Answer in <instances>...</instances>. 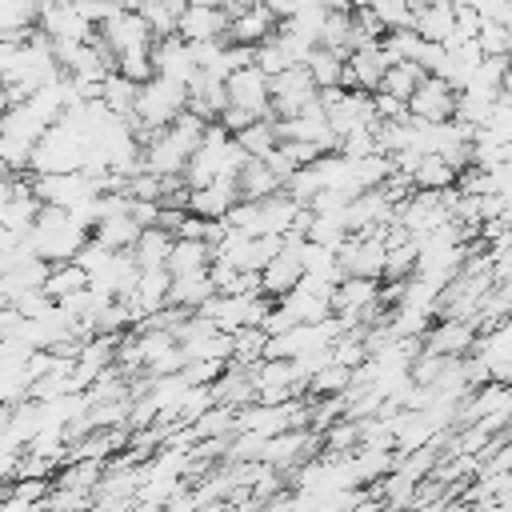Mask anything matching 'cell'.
Masks as SVG:
<instances>
[{
    "instance_id": "cell-34",
    "label": "cell",
    "mask_w": 512,
    "mask_h": 512,
    "mask_svg": "<svg viewBox=\"0 0 512 512\" xmlns=\"http://www.w3.org/2000/svg\"><path fill=\"white\" fill-rule=\"evenodd\" d=\"M16 180H20V176H4V180H0V216H4V208H8V200L16 196Z\"/></svg>"
},
{
    "instance_id": "cell-32",
    "label": "cell",
    "mask_w": 512,
    "mask_h": 512,
    "mask_svg": "<svg viewBox=\"0 0 512 512\" xmlns=\"http://www.w3.org/2000/svg\"><path fill=\"white\" fill-rule=\"evenodd\" d=\"M112 256H116V252H108L104 244H96V240H88V244L80 248V256H76V264H80V268L88 272V280H96V276H100V272H104V268L112 264Z\"/></svg>"
},
{
    "instance_id": "cell-33",
    "label": "cell",
    "mask_w": 512,
    "mask_h": 512,
    "mask_svg": "<svg viewBox=\"0 0 512 512\" xmlns=\"http://www.w3.org/2000/svg\"><path fill=\"white\" fill-rule=\"evenodd\" d=\"M208 224H212V220H200V216H184V224H180L176 240H204V244H208Z\"/></svg>"
},
{
    "instance_id": "cell-29",
    "label": "cell",
    "mask_w": 512,
    "mask_h": 512,
    "mask_svg": "<svg viewBox=\"0 0 512 512\" xmlns=\"http://www.w3.org/2000/svg\"><path fill=\"white\" fill-rule=\"evenodd\" d=\"M284 192H288V196H292V200H296L300 208H308V204H312V200H316V196L324 192V184H320V172H316V164H312V168H296V172H292V180L284 184Z\"/></svg>"
},
{
    "instance_id": "cell-14",
    "label": "cell",
    "mask_w": 512,
    "mask_h": 512,
    "mask_svg": "<svg viewBox=\"0 0 512 512\" xmlns=\"http://www.w3.org/2000/svg\"><path fill=\"white\" fill-rule=\"evenodd\" d=\"M416 32L428 44H448L456 36V12H452V4H416Z\"/></svg>"
},
{
    "instance_id": "cell-2",
    "label": "cell",
    "mask_w": 512,
    "mask_h": 512,
    "mask_svg": "<svg viewBox=\"0 0 512 512\" xmlns=\"http://www.w3.org/2000/svg\"><path fill=\"white\" fill-rule=\"evenodd\" d=\"M408 116L416 124H452L456 116V88L440 76H424V84L416 88V96L408 100Z\"/></svg>"
},
{
    "instance_id": "cell-1",
    "label": "cell",
    "mask_w": 512,
    "mask_h": 512,
    "mask_svg": "<svg viewBox=\"0 0 512 512\" xmlns=\"http://www.w3.org/2000/svg\"><path fill=\"white\" fill-rule=\"evenodd\" d=\"M268 92H272V120H292V116H300L308 104L320 100V92H316V84H312V76H308L304 64H296V68L272 76V80H268Z\"/></svg>"
},
{
    "instance_id": "cell-3",
    "label": "cell",
    "mask_w": 512,
    "mask_h": 512,
    "mask_svg": "<svg viewBox=\"0 0 512 512\" xmlns=\"http://www.w3.org/2000/svg\"><path fill=\"white\" fill-rule=\"evenodd\" d=\"M104 44H108V52L120 60V56H128V52H148L156 40H152V32H148V24L140 20V12L136 8H120L108 24H100V32H96Z\"/></svg>"
},
{
    "instance_id": "cell-21",
    "label": "cell",
    "mask_w": 512,
    "mask_h": 512,
    "mask_svg": "<svg viewBox=\"0 0 512 512\" xmlns=\"http://www.w3.org/2000/svg\"><path fill=\"white\" fill-rule=\"evenodd\" d=\"M296 212H300V204H296L288 192H276V196L260 200L264 236H288V232H292V224H296Z\"/></svg>"
},
{
    "instance_id": "cell-17",
    "label": "cell",
    "mask_w": 512,
    "mask_h": 512,
    "mask_svg": "<svg viewBox=\"0 0 512 512\" xmlns=\"http://www.w3.org/2000/svg\"><path fill=\"white\" fill-rule=\"evenodd\" d=\"M216 260V252L204 244V240H176L172 244V256H168V276H196V272H208Z\"/></svg>"
},
{
    "instance_id": "cell-20",
    "label": "cell",
    "mask_w": 512,
    "mask_h": 512,
    "mask_svg": "<svg viewBox=\"0 0 512 512\" xmlns=\"http://www.w3.org/2000/svg\"><path fill=\"white\" fill-rule=\"evenodd\" d=\"M136 96H140V84L124 80L120 72L104 76V92H100V104H104L112 116H120V120H132V112H136Z\"/></svg>"
},
{
    "instance_id": "cell-16",
    "label": "cell",
    "mask_w": 512,
    "mask_h": 512,
    "mask_svg": "<svg viewBox=\"0 0 512 512\" xmlns=\"http://www.w3.org/2000/svg\"><path fill=\"white\" fill-rule=\"evenodd\" d=\"M456 180H460V172H456L444 156H432V152L420 156L416 168H412V184H416V192H452Z\"/></svg>"
},
{
    "instance_id": "cell-10",
    "label": "cell",
    "mask_w": 512,
    "mask_h": 512,
    "mask_svg": "<svg viewBox=\"0 0 512 512\" xmlns=\"http://www.w3.org/2000/svg\"><path fill=\"white\" fill-rule=\"evenodd\" d=\"M236 204H240L236 176H216L208 188H196V192H192V200H188V216H200V220H224Z\"/></svg>"
},
{
    "instance_id": "cell-22",
    "label": "cell",
    "mask_w": 512,
    "mask_h": 512,
    "mask_svg": "<svg viewBox=\"0 0 512 512\" xmlns=\"http://www.w3.org/2000/svg\"><path fill=\"white\" fill-rule=\"evenodd\" d=\"M84 288H92V280H88V272H84L76 260L52 264V272H48V280H44V292H48L56 304L68 300V296H76V292H84Z\"/></svg>"
},
{
    "instance_id": "cell-18",
    "label": "cell",
    "mask_w": 512,
    "mask_h": 512,
    "mask_svg": "<svg viewBox=\"0 0 512 512\" xmlns=\"http://www.w3.org/2000/svg\"><path fill=\"white\" fill-rule=\"evenodd\" d=\"M184 8H188V4H180V0H160V4H140L136 12H140V20L148 24L152 40H168V36H176Z\"/></svg>"
},
{
    "instance_id": "cell-4",
    "label": "cell",
    "mask_w": 512,
    "mask_h": 512,
    "mask_svg": "<svg viewBox=\"0 0 512 512\" xmlns=\"http://www.w3.org/2000/svg\"><path fill=\"white\" fill-rule=\"evenodd\" d=\"M224 88H228V104H232V108H244V112L260 116V120H272V92H268V76H264L256 64L236 68V72L224 80Z\"/></svg>"
},
{
    "instance_id": "cell-13",
    "label": "cell",
    "mask_w": 512,
    "mask_h": 512,
    "mask_svg": "<svg viewBox=\"0 0 512 512\" xmlns=\"http://www.w3.org/2000/svg\"><path fill=\"white\" fill-rule=\"evenodd\" d=\"M236 188H240V200H268V196H276V192H284V180L264 164V160H248L244 168H240V176H236Z\"/></svg>"
},
{
    "instance_id": "cell-19",
    "label": "cell",
    "mask_w": 512,
    "mask_h": 512,
    "mask_svg": "<svg viewBox=\"0 0 512 512\" xmlns=\"http://www.w3.org/2000/svg\"><path fill=\"white\" fill-rule=\"evenodd\" d=\"M140 232H144V228H136V224H132V216H112V220H100V224H96L92 240L120 256V252H132V248H136Z\"/></svg>"
},
{
    "instance_id": "cell-11",
    "label": "cell",
    "mask_w": 512,
    "mask_h": 512,
    "mask_svg": "<svg viewBox=\"0 0 512 512\" xmlns=\"http://www.w3.org/2000/svg\"><path fill=\"white\" fill-rule=\"evenodd\" d=\"M212 392H216V404H224L232 412H244V408L256 404V376H252V368L228 364L224 376L212 384Z\"/></svg>"
},
{
    "instance_id": "cell-6",
    "label": "cell",
    "mask_w": 512,
    "mask_h": 512,
    "mask_svg": "<svg viewBox=\"0 0 512 512\" xmlns=\"http://www.w3.org/2000/svg\"><path fill=\"white\" fill-rule=\"evenodd\" d=\"M476 336H480V328L468 320H436L424 332V352H436L444 360H464L476 352Z\"/></svg>"
},
{
    "instance_id": "cell-23",
    "label": "cell",
    "mask_w": 512,
    "mask_h": 512,
    "mask_svg": "<svg viewBox=\"0 0 512 512\" xmlns=\"http://www.w3.org/2000/svg\"><path fill=\"white\" fill-rule=\"evenodd\" d=\"M424 68L420 64H392L388 72H384V80H380V92L384 96H392V100H400V104H408L412 96H416V88L424 84Z\"/></svg>"
},
{
    "instance_id": "cell-26",
    "label": "cell",
    "mask_w": 512,
    "mask_h": 512,
    "mask_svg": "<svg viewBox=\"0 0 512 512\" xmlns=\"http://www.w3.org/2000/svg\"><path fill=\"white\" fill-rule=\"evenodd\" d=\"M360 448V428L356 420H336L328 432H320V456H336V460H348L352 452Z\"/></svg>"
},
{
    "instance_id": "cell-31",
    "label": "cell",
    "mask_w": 512,
    "mask_h": 512,
    "mask_svg": "<svg viewBox=\"0 0 512 512\" xmlns=\"http://www.w3.org/2000/svg\"><path fill=\"white\" fill-rule=\"evenodd\" d=\"M124 192L132 196V200H148V204H160V192H164V176H156V172H148V168H140L128 184H124Z\"/></svg>"
},
{
    "instance_id": "cell-28",
    "label": "cell",
    "mask_w": 512,
    "mask_h": 512,
    "mask_svg": "<svg viewBox=\"0 0 512 512\" xmlns=\"http://www.w3.org/2000/svg\"><path fill=\"white\" fill-rule=\"evenodd\" d=\"M256 68L272 80V76H280V72L296 68V60H292V56H288V48L280 44V36H272V40H264V44L256 48Z\"/></svg>"
},
{
    "instance_id": "cell-12",
    "label": "cell",
    "mask_w": 512,
    "mask_h": 512,
    "mask_svg": "<svg viewBox=\"0 0 512 512\" xmlns=\"http://www.w3.org/2000/svg\"><path fill=\"white\" fill-rule=\"evenodd\" d=\"M172 244L176 236H168L164 228H144L136 248H132V260L140 272H168V256H172Z\"/></svg>"
},
{
    "instance_id": "cell-30",
    "label": "cell",
    "mask_w": 512,
    "mask_h": 512,
    "mask_svg": "<svg viewBox=\"0 0 512 512\" xmlns=\"http://www.w3.org/2000/svg\"><path fill=\"white\" fill-rule=\"evenodd\" d=\"M376 20L384 32H400V28H416V8L412 4H396V0H384V4H372Z\"/></svg>"
},
{
    "instance_id": "cell-7",
    "label": "cell",
    "mask_w": 512,
    "mask_h": 512,
    "mask_svg": "<svg viewBox=\"0 0 512 512\" xmlns=\"http://www.w3.org/2000/svg\"><path fill=\"white\" fill-rule=\"evenodd\" d=\"M180 40L188 44H212V40H228V12L220 4H188L176 28Z\"/></svg>"
},
{
    "instance_id": "cell-8",
    "label": "cell",
    "mask_w": 512,
    "mask_h": 512,
    "mask_svg": "<svg viewBox=\"0 0 512 512\" xmlns=\"http://www.w3.org/2000/svg\"><path fill=\"white\" fill-rule=\"evenodd\" d=\"M276 28H280V20L272 16L268 4H248L240 16L228 20V44H240V48H252L256 52L264 40L276 36Z\"/></svg>"
},
{
    "instance_id": "cell-25",
    "label": "cell",
    "mask_w": 512,
    "mask_h": 512,
    "mask_svg": "<svg viewBox=\"0 0 512 512\" xmlns=\"http://www.w3.org/2000/svg\"><path fill=\"white\" fill-rule=\"evenodd\" d=\"M320 48H332L340 56L352 52V8H328L320 28Z\"/></svg>"
},
{
    "instance_id": "cell-15",
    "label": "cell",
    "mask_w": 512,
    "mask_h": 512,
    "mask_svg": "<svg viewBox=\"0 0 512 512\" xmlns=\"http://www.w3.org/2000/svg\"><path fill=\"white\" fill-rule=\"evenodd\" d=\"M344 64H348V56H340V52H332V48H312V56L304 60V68H308V76H312V84H316V92H332V88H344Z\"/></svg>"
},
{
    "instance_id": "cell-36",
    "label": "cell",
    "mask_w": 512,
    "mask_h": 512,
    "mask_svg": "<svg viewBox=\"0 0 512 512\" xmlns=\"http://www.w3.org/2000/svg\"><path fill=\"white\" fill-rule=\"evenodd\" d=\"M4 176H12V172H8V168H4V160H0V180H4Z\"/></svg>"
},
{
    "instance_id": "cell-35",
    "label": "cell",
    "mask_w": 512,
    "mask_h": 512,
    "mask_svg": "<svg viewBox=\"0 0 512 512\" xmlns=\"http://www.w3.org/2000/svg\"><path fill=\"white\" fill-rule=\"evenodd\" d=\"M500 92H504V96H512V64L504 68V84H500Z\"/></svg>"
},
{
    "instance_id": "cell-27",
    "label": "cell",
    "mask_w": 512,
    "mask_h": 512,
    "mask_svg": "<svg viewBox=\"0 0 512 512\" xmlns=\"http://www.w3.org/2000/svg\"><path fill=\"white\" fill-rule=\"evenodd\" d=\"M264 348H268L264 328H240V332H232V364L256 368L264 360Z\"/></svg>"
},
{
    "instance_id": "cell-5",
    "label": "cell",
    "mask_w": 512,
    "mask_h": 512,
    "mask_svg": "<svg viewBox=\"0 0 512 512\" xmlns=\"http://www.w3.org/2000/svg\"><path fill=\"white\" fill-rule=\"evenodd\" d=\"M296 324H324L328 316H332V288L328 284H320V280H308L304 276V284L300 288H292L284 300H276Z\"/></svg>"
},
{
    "instance_id": "cell-24",
    "label": "cell",
    "mask_w": 512,
    "mask_h": 512,
    "mask_svg": "<svg viewBox=\"0 0 512 512\" xmlns=\"http://www.w3.org/2000/svg\"><path fill=\"white\" fill-rule=\"evenodd\" d=\"M348 388H352V368L328 360V364L308 380L304 396H312V400H332V396H348Z\"/></svg>"
},
{
    "instance_id": "cell-9",
    "label": "cell",
    "mask_w": 512,
    "mask_h": 512,
    "mask_svg": "<svg viewBox=\"0 0 512 512\" xmlns=\"http://www.w3.org/2000/svg\"><path fill=\"white\" fill-rule=\"evenodd\" d=\"M152 68L160 80H172V84H184L196 76V56H192V44L180 40V36H168V40H156L152 44Z\"/></svg>"
}]
</instances>
